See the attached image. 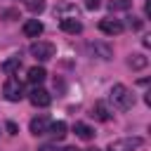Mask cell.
<instances>
[{
  "instance_id": "cell-1",
  "label": "cell",
  "mask_w": 151,
  "mask_h": 151,
  "mask_svg": "<svg viewBox=\"0 0 151 151\" xmlns=\"http://www.w3.org/2000/svg\"><path fill=\"white\" fill-rule=\"evenodd\" d=\"M109 101L113 104V109H118V111H127V109H132V104H134V94L125 87V85H113L111 87V92H109Z\"/></svg>"
},
{
  "instance_id": "cell-2",
  "label": "cell",
  "mask_w": 151,
  "mask_h": 151,
  "mask_svg": "<svg viewBox=\"0 0 151 151\" xmlns=\"http://www.w3.org/2000/svg\"><path fill=\"white\" fill-rule=\"evenodd\" d=\"M2 94L7 101H21L24 99V83L19 78H7L2 85Z\"/></svg>"
},
{
  "instance_id": "cell-3",
  "label": "cell",
  "mask_w": 151,
  "mask_h": 151,
  "mask_svg": "<svg viewBox=\"0 0 151 151\" xmlns=\"http://www.w3.org/2000/svg\"><path fill=\"white\" fill-rule=\"evenodd\" d=\"M28 52H31V57H35L38 61H47V59H52L54 57V45L52 42H47V40H35L31 47H28Z\"/></svg>"
},
{
  "instance_id": "cell-4",
  "label": "cell",
  "mask_w": 151,
  "mask_h": 151,
  "mask_svg": "<svg viewBox=\"0 0 151 151\" xmlns=\"http://www.w3.org/2000/svg\"><path fill=\"white\" fill-rule=\"evenodd\" d=\"M142 144H144L142 137H123V139H113L106 146V151H137Z\"/></svg>"
},
{
  "instance_id": "cell-5",
  "label": "cell",
  "mask_w": 151,
  "mask_h": 151,
  "mask_svg": "<svg viewBox=\"0 0 151 151\" xmlns=\"http://www.w3.org/2000/svg\"><path fill=\"white\" fill-rule=\"evenodd\" d=\"M87 52H90V54H94L97 59H104V61L113 57V50H111V45H106V42H101V40L87 42Z\"/></svg>"
},
{
  "instance_id": "cell-6",
  "label": "cell",
  "mask_w": 151,
  "mask_h": 151,
  "mask_svg": "<svg viewBox=\"0 0 151 151\" xmlns=\"http://www.w3.org/2000/svg\"><path fill=\"white\" fill-rule=\"evenodd\" d=\"M28 99H31V104H33V106H40V109H45V106H50V101H52V94H50L47 90H42V87H33V90L28 92Z\"/></svg>"
},
{
  "instance_id": "cell-7",
  "label": "cell",
  "mask_w": 151,
  "mask_h": 151,
  "mask_svg": "<svg viewBox=\"0 0 151 151\" xmlns=\"http://www.w3.org/2000/svg\"><path fill=\"white\" fill-rule=\"evenodd\" d=\"M123 28H125V26H123L120 19H111V17H109V19H101V21H99V31L106 33V35H118V33H123Z\"/></svg>"
},
{
  "instance_id": "cell-8",
  "label": "cell",
  "mask_w": 151,
  "mask_h": 151,
  "mask_svg": "<svg viewBox=\"0 0 151 151\" xmlns=\"http://www.w3.org/2000/svg\"><path fill=\"white\" fill-rule=\"evenodd\" d=\"M50 118L47 116H38V118H33L31 120V125H28V130H31V134H35V137H40V134H47V127H50Z\"/></svg>"
},
{
  "instance_id": "cell-9",
  "label": "cell",
  "mask_w": 151,
  "mask_h": 151,
  "mask_svg": "<svg viewBox=\"0 0 151 151\" xmlns=\"http://www.w3.org/2000/svg\"><path fill=\"white\" fill-rule=\"evenodd\" d=\"M59 26H61V31H66V33H71V35L83 33V24L78 21V17H61Z\"/></svg>"
},
{
  "instance_id": "cell-10",
  "label": "cell",
  "mask_w": 151,
  "mask_h": 151,
  "mask_svg": "<svg viewBox=\"0 0 151 151\" xmlns=\"http://www.w3.org/2000/svg\"><path fill=\"white\" fill-rule=\"evenodd\" d=\"M42 31H45V26H42V21H38V19H28V21L24 24V35H26V38H38V35H42Z\"/></svg>"
},
{
  "instance_id": "cell-11",
  "label": "cell",
  "mask_w": 151,
  "mask_h": 151,
  "mask_svg": "<svg viewBox=\"0 0 151 151\" xmlns=\"http://www.w3.org/2000/svg\"><path fill=\"white\" fill-rule=\"evenodd\" d=\"M90 116L97 118V120H101V123H106V120H111V109H109L106 101H97V104L92 106V113H90Z\"/></svg>"
},
{
  "instance_id": "cell-12",
  "label": "cell",
  "mask_w": 151,
  "mask_h": 151,
  "mask_svg": "<svg viewBox=\"0 0 151 151\" xmlns=\"http://www.w3.org/2000/svg\"><path fill=\"white\" fill-rule=\"evenodd\" d=\"M73 132H76L78 139H85V142H90V139L94 137V130H92L87 123H76V125H73Z\"/></svg>"
},
{
  "instance_id": "cell-13",
  "label": "cell",
  "mask_w": 151,
  "mask_h": 151,
  "mask_svg": "<svg viewBox=\"0 0 151 151\" xmlns=\"http://www.w3.org/2000/svg\"><path fill=\"white\" fill-rule=\"evenodd\" d=\"M45 78H47V71H45L42 66H31V68H28V83L40 85Z\"/></svg>"
},
{
  "instance_id": "cell-14",
  "label": "cell",
  "mask_w": 151,
  "mask_h": 151,
  "mask_svg": "<svg viewBox=\"0 0 151 151\" xmlns=\"http://www.w3.org/2000/svg\"><path fill=\"white\" fill-rule=\"evenodd\" d=\"M47 132L52 134V139H64L66 137V123L64 120H57V123H50Z\"/></svg>"
},
{
  "instance_id": "cell-15",
  "label": "cell",
  "mask_w": 151,
  "mask_h": 151,
  "mask_svg": "<svg viewBox=\"0 0 151 151\" xmlns=\"http://www.w3.org/2000/svg\"><path fill=\"white\" fill-rule=\"evenodd\" d=\"M2 73H7V76H12L14 71H19L21 68V59L19 57H12V59H7V61H2Z\"/></svg>"
},
{
  "instance_id": "cell-16",
  "label": "cell",
  "mask_w": 151,
  "mask_h": 151,
  "mask_svg": "<svg viewBox=\"0 0 151 151\" xmlns=\"http://www.w3.org/2000/svg\"><path fill=\"white\" fill-rule=\"evenodd\" d=\"M127 64H130V68H134V71H142V68H146L149 59H146L144 54H132V57L127 59Z\"/></svg>"
},
{
  "instance_id": "cell-17",
  "label": "cell",
  "mask_w": 151,
  "mask_h": 151,
  "mask_svg": "<svg viewBox=\"0 0 151 151\" xmlns=\"http://www.w3.org/2000/svg\"><path fill=\"white\" fill-rule=\"evenodd\" d=\"M132 7V0H109V9L111 12H125Z\"/></svg>"
},
{
  "instance_id": "cell-18",
  "label": "cell",
  "mask_w": 151,
  "mask_h": 151,
  "mask_svg": "<svg viewBox=\"0 0 151 151\" xmlns=\"http://www.w3.org/2000/svg\"><path fill=\"white\" fill-rule=\"evenodd\" d=\"M26 7H28L33 14H38V12L45 9V0H26Z\"/></svg>"
},
{
  "instance_id": "cell-19",
  "label": "cell",
  "mask_w": 151,
  "mask_h": 151,
  "mask_svg": "<svg viewBox=\"0 0 151 151\" xmlns=\"http://www.w3.org/2000/svg\"><path fill=\"white\" fill-rule=\"evenodd\" d=\"M17 14H19V12H17V9H7V12H5V14H2V19H5V21H12V19H14V17H17Z\"/></svg>"
},
{
  "instance_id": "cell-20",
  "label": "cell",
  "mask_w": 151,
  "mask_h": 151,
  "mask_svg": "<svg viewBox=\"0 0 151 151\" xmlns=\"http://www.w3.org/2000/svg\"><path fill=\"white\" fill-rule=\"evenodd\" d=\"M99 5H101V0H85V7L87 9H97Z\"/></svg>"
},
{
  "instance_id": "cell-21",
  "label": "cell",
  "mask_w": 151,
  "mask_h": 151,
  "mask_svg": "<svg viewBox=\"0 0 151 151\" xmlns=\"http://www.w3.org/2000/svg\"><path fill=\"white\" fill-rule=\"evenodd\" d=\"M7 132H9V134H17V132H19L17 123H12V120H9V123H7Z\"/></svg>"
},
{
  "instance_id": "cell-22",
  "label": "cell",
  "mask_w": 151,
  "mask_h": 151,
  "mask_svg": "<svg viewBox=\"0 0 151 151\" xmlns=\"http://www.w3.org/2000/svg\"><path fill=\"white\" fill-rule=\"evenodd\" d=\"M61 151H80V149H76V146H64Z\"/></svg>"
},
{
  "instance_id": "cell-23",
  "label": "cell",
  "mask_w": 151,
  "mask_h": 151,
  "mask_svg": "<svg viewBox=\"0 0 151 151\" xmlns=\"http://www.w3.org/2000/svg\"><path fill=\"white\" fill-rule=\"evenodd\" d=\"M85 151H99V149H97V146H94V149H85Z\"/></svg>"
}]
</instances>
